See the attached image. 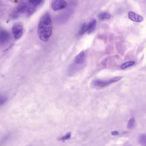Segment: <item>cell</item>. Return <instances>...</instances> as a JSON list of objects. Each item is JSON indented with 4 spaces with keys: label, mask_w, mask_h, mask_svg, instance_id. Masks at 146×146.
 Listing matches in <instances>:
<instances>
[{
    "label": "cell",
    "mask_w": 146,
    "mask_h": 146,
    "mask_svg": "<svg viewBox=\"0 0 146 146\" xmlns=\"http://www.w3.org/2000/svg\"><path fill=\"white\" fill-rule=\"evenodd\" d=\"M53 25L51 16L48 13L43 14L38 24L39 38L43 42H47L52 34Z\"/></svg>",
    "instance_id": "1"
},
{
    "label": "cell",
    "mask_w": 146,
    "mask_h": 146,
    "mask_svg": "<svg viewBox=\"0 0 146 146\" xmlns=\"http://www.w3.org/2000/svg\"><path fill=\"white\" fill-rule=\"evenodd\" d=\"M37 8L31 5L29 1H23L18 5L14 10L15 14L25 13L28 16H30L36 11Z\"/></svg>",
    "instance_id": "2"
},
{
    "label": "cell",
    "mask_w": 146,
    "mask_h": 146,
    "mask_svg": "<svg viewBox=\"0 0 146 146\" xmlns=\"http://www.w3.org/2000/svg\"><path fill=\"white\" fill-rule=\"evenodd\" d=\"M123 78L122 76H117L113 78H110L108 80H100V79H96L94 80L93 83V85L96 87H99V88H104L106 87L111 84L117 82L118 81H120Z\"/></svg>",
    "instance_id": "3"
},
{
    "label": "cell",
    "mask_w": 146,
    "mask_h": 146,
    "mask_svg": "<svg viewBox=\"0 0 146 146\" xmlns=\"http://www.w3.org/2000/svg\"><path fill=\"white\" fill-rule=\"evenodd\" d=\"M12 31L14 38L18 40L21 38L23 33V27L21 23H18L15 24L13 26Z\"/></svg>",
    "instance_id": "4"
},
{
    "label": "cell",
    "mask_w": 146,
    "mask_h": 146,
    "mask_svg": "<svg viewBox=\"0 0 146 146\" xmlns=\"http://www.w3.org/2000/svg\"><path fill=\"white\" fill-rule=\"evenodd\" d=\"M11 38V34L8 31L0 28V46L6 45L10 41Z\"/></svg>",
    "instance_id": "5"
},
{
    "label": "cell",
    "mask_w": 146,
    "mask_h": 146,
    "mask_svg": "<svg viewBox=\"0 0 146 146\" xmlns=\"http://www.w3.org/2000/svg\"><path fill=\"white\" fill-rule=\"evenodd\" d=\"M67 3L66 1L62 0H54L51 4V7L53 11H57L65 8Z\"/></svg>",
    "instance_id": "6"
},
{
    "label": "cell",
    "mask_w": 146,
    "mask_h": 146,
    "mask_svg": "<svg viewBox=\"0 0 146 146\" xmlns=\"http://www.w3.org/2000/svg\"><path fill=\"white\" fill-rule=\"evenodd\" d=\"M128 17L129 19L136 23H141L143 20V18L142 17L138 15L134 12H129L128 13Z\"/></svg>",
    "instance_id": "7"
},
{
    "label": "cell",
    "mask_w": 146,
    "mask_h": 146,
    "mask_svg": "<svg viewBox=\"0 0 146 146\" xmlns=\"http://www.w3.org/2000/svg\"><path fill=\"white\" fill-rule=\"evenodd\" d=\"M86 58V53L84 51H82L76 56L75 62L78 64H82L85 62Z\"/></svg>",
    "instance_id": "8"
},
{
    "label": "cell",
    "mask_w": 146,
    "mask_h": 146,
    "mask_svg": "<svg viewBox=\"0 0 146 146\" xmlns=\"http://www.w3.org/2000/svg\"><path fill=\"white\" fill-rule=\"evenodd\" d=\"M96 26V21L94 19L91 20L89 23L87 24V31L88 34L92 33L95 29Z\"/></svg>",
    "instance_id": "9"
},
{
    "label": "cell",
    "mask_w": 146,
    "mask_h": 146,
    "mask_svg": "<svg viewBox=\"0 0 146 146\" xmlns=\"http://www.w3.org/2000/svg\"><path fill=\"white\" fill-rule=\"evenodd\" d=\"M11 136V133H8L4 136L1 139H0V146H3V145L6 143L7 142L10 140Z\"/></svg>",
    "instance_id": "10"
},
{
    "label": "cell",
    "mask_w": 146,
    "mask_h": 146,
    "mask_svg": "<svg viewBox=\"0 0 146 146\" xmlns=\"http://www.w3.org/2000/svg\"><path fill=\"white\" fill-rule=\"evenodd\" d=\"M135 63L134 61H128V62H125V63H124V64H122L120 66V68L121 69H126V68H128V67H130V66H132L135 64Z\"/></svg>",
    "instance_id": "11"
},
{
    "label": "cell",
    "mask_w": 146,
    "mask_h": 146,
    "mask_svg": "<svg viewBox=\"0 0 146 146\" xmlns=\"http://www.w3.org/2000/svg\"><path fill=\"white\" fill-rule=\"evenodd\" d=\"M99 17L100 20H104L109 19L111 17H110V15L107 13L103 12L99 14Z\"/></svg>",
    "instance_id": "12"
},
{
    "label": "cell",
    "mask_w": 146,
    "mask_h": 146,
    "mask_svg": "<svg viewBox=\"0 0 146 146\" xmlns=\"http://www.w3.org/2000/svg\"><path fill=\"white\" fill-rule=\"evenodd\" d=\"M139 142L142 146H146V137L145 134H142L140 135Z\"/></svg>",
    "instance_id": "13"
},
{
    "label": "cell",
    "mask_w": 146,
    "mask_h": 146,
    "mask_svg": "<svg viewBox=\"0 0 146 146\" xmlns=\"http://www.w3.org/2000/svg\"><path fill=\"white\" fill-rule=\"evenodd\" d=\"M135 118L134 117L131 118L128 121L127 127L129 129H132L135 127Z\"/></svg>",
    "instance_id": "14"
},
{
    "label": "cell",
    "mask_w": 146,
    "mask_h": 146,
    "mask_svg": "<svg viewBox=\"0 0 146 146\" xmlns=\"http://www.w3.org/2000/svg\"><path fill=\"white\" fill-rule=\"evenodd\" d=\"M87 31V24L86 23L83 24L82 26L81 27L80 29V31H79V35L82 36L84 35Z\"/></svg>",
    "instance_id": "15"
},
{
    "label": "cell",
    "mask_w": 146,
    "mask_h": 146,
    "mask_svg": "<svg viewBox=\"0 0 146 146\" xmlns=\"http://www.w3.org/2000/svg\"><path fill=\"white\" fill-rule=\"evenodd\" d=\"M7 100V98L5 96L0 95V106L5 104Z\"/></svg>",
    "instance_id": "16"
},
{
    "label": "cell",
    "mask_w": 146,
    "mask_h": 146,
    "mask_svg": "<svg viewBox=\"0 0 146 146\" xmlns=\"http://www.w3.org/2000/svg\"><path fill=\"white\" fill-rule=\"evenodd\" d=\"M70 137L71 133H68L66 135H65L64 136L62 137V138H61L60 140H62L63 141H65V140H69V139L70 138Z\"/></svg>",
    "instance_id": "17"
},
{
    "label": "cell",
    "mask_w": 146,
    "mask_h": 146,
    "mask_svg": "<svg viewBox=\"0 0 146 146\" xmlns=\"http://www.w3.org/2000/svg\"><path fill=\"white\" fill-rule=\"evenodd\" d=\"M118 132L117 131H113L112 132H111V134L113 135H117L118 134Z\"/></svg>",
    "instance_id": "18"
}]
</instances>
